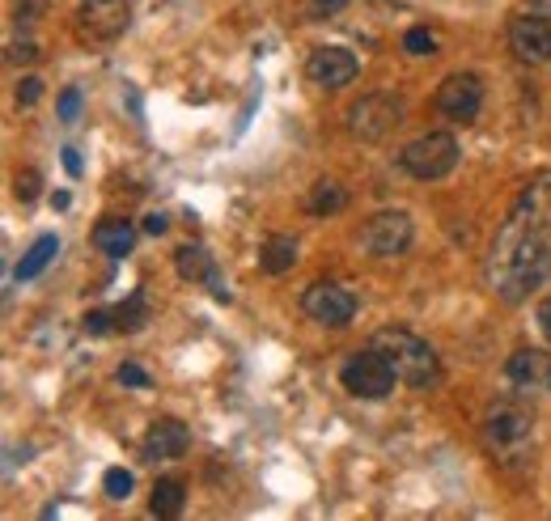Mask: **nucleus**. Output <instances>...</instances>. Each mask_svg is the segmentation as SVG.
I'll list each match as a JSON object with an SVG mask.
<instances>
[{
    "instance_id": "2eb2a0df",
    "label": "nucleus",
    "mask_w": 551,
    "mask_h": 521,
    "mask_svg": "<svg viewBox=\"0 0 551 521\" xmlns=\"http://www.w3.org/2000/svg\"><path fill=\"white\" fill-rule=\"evenodd\" d=\"M94 246L102 250V255H111V259L132 255L136 225H132L128 217H106V221H98V229H94Z\"/></svg>"
},
{
    "instance_id": "b1692460",
    "label": "nucleus",
    "mask_w": 551,
    "mask_h": 521,
    "mask_svg": "<svg viewBox=\"0 0 551 521\" xmlns=\"http://www.w3.org/2000/svg\"><path fill=\"white\" fill-rule=\"evenodd\" d=\"M39 191H43V178H39V170H22V174L13 178V195H17V200H22V204H30Z\"/></svg>"
},
{
    "instance_id": "cd10ccee",
    "label": "nucleus",
    "mask_w": 551,
    "mask_h": 521,
    "mask_svg": "<svg viewBox=\"0 0 551 521\" xmlns=\"http://www.w3.org/2000/svg\"><path fill=\"white\" fill-rule=\"evenodd\" d=\"M43 13H47V0H22V5L13 9V22L17 26H30V22H39Z\"/></svg>"
},
{
    "instance_id": "423d86ee",
    "label": "nucleus",
    "mask_w": 551,
    "mask_h": 521,
    "mask_svg": "<svg viewBox=\"0 0 551 521\" xmlns=\"http://www.w3.org/2000/svg\"><path fill=\"white\" fill-rule=\"evenodd\" d=\"M412 238H416V225H412V217H407L403 208L373 212V217L361 225V246L369 250V255H378V259L403 255V250L412 246Z\"/></svg>"
},
{
    "instance_id": "f257e3e1",
    "label": "nucleus",
    "mask_w": 551,
    "mask_h": 521,
    "mask_svg": "<svg viewBox=\"0 0 551 521\" xmlns=\"http://www.w3.org/2000/svg\"><path fill=\"white\" fill-rule=\"evenodd\" d=\"M543 280H551V170L522 187L484 263V284L505 305L526 301Z\"/></svg>"
},
{
    "instance_id": "f8f14e48",
    "label": "nucleus",
    "mask_w": 551,
    "mask_h": 521,
    "mask_svg": "<svg viewBox=\"0 0 551 521\" xmlns=\"http://www.w3.org/2000/svg\"><path fill=\"white\" fill-rule=\"evenodd\" d=\"M505 377L526 394H551V352L543 348H518L505 361Z\"/></svg>"
},
{
    "instance_id": "9d476101",
    "label": "nucleus",
    "mask_w": 551,
    "mask_h": 521,
    "mask_svg": "<svg viewBox=\"0 0 551 521\" xmlns=\"http://www.w3.org/2000/svg\"><path fill=\"white\" fill-rule=\"evenodd\" d=\"M509 47H513V56L526 60V64L551 60V13L530 9V13L513 17L509 22Z\"/></svg>"
},
{
    "instance_id": "5701e85b",
    "label": "nucleus",
    "mask_w": 551,
    "mask_h": 521,
    "mask_svg": "<svg viewBox=\"0 0 551 521\" xmlns=\"http://www.w3.org/2000/svg\"><path fill=\"white\" fill-rule=\"evenodd\" d=\"M403 51H412V56H433V51H437V34L433 30H407L403 34Z\"/></svg>"
},
{
    "instance_id": "39448f33",
    "label": "nucleus",
    "mask_w": 551,
    "mask_h": 521,
    "mask_svg": "<svg viewBox=\"0 0 551 521\" xmlns=\"http://www.w3.org/2000/svg\"><path fill=\"white\" fill-rule=\"evenodd\" d=\"M403 123V102L395 94H386V89H378V94H365L361 102L348 106V132L365 140V145H378V140H386L390 132H395Z\"/></svg>"
},
{
    "instance_id": "f03ea898",
    "label": "nucleus",
    "mask_w": 551,
    "mask_h": 521,
    "mask_svg": "<svg viewBox=\"0 0 551 521\" xmlns=\"http://www.w3.org/2000/svg\"><path fill=\"white\" fill-rule=\"evenodd\" d=\"M369 348H378L390 369L399 373L403 386L412 390H429L441 382V361H437V348L429 344V339H420L416 331L407 327H382L369 335Z\"/></svg>"
},
{
    "instance_id": "7ed1b4c3",
    "label": "nucleus",
    "mask_w": 551,
    "mask_h": 521,
    "mask_svg": "<svg viewBox=\"0 0 551 521\" xmlns=\"http://www.w3.org/2000/svg\"><path fill=\"white\" fill-rule=\"evenodd\" d=\"M458 157H462V149L450 132H424L399 153V166L412 178H420V183H437V178L454 174Z\"/></svg>"
},
{
    "instance_id": "6ab92c4d",
    "label": "nucleus",
    "mask_w": 551,
    "mask_h": 521,
    "mask_svg": "<svg viewBox=\"0 0 551 521\" xmlns=\"http://www.w3.org/2000/svg\"><path fill=\"white\" fill-rule=\"evenodd\" d=\"M60 255V242H56V233H43V238H34L30 242V250H26V255H22V263H17V284H26V280H34V276H39L43 272V267L51 263V259H56Z\"/></svg>"
},
{
    "instance_id": "4be33fe9",
    "label": "nucleus",
    "mask_w": 551,
    "mask_h": 521,
    "mask_svg": "<svg viewBox=\"0 0 551 521\" xmlns=\"http://www.w3.org/2000/svg\"><path fill=\"white\" fill-rule=\"evenodd\" d=\"M102 488L111 500H128L132 496V471H123V466H111V471L102 475Z\"/></svg>"
},
{
    "instance_id": "72a5a7b5",
    "label": "nucleus",
    "mask_w": 551,
    "mask_h": 521,
    "mask_svg": "<svg viewBox=\"0 0 551 521\" xmlns=\"http://www.w3.org/2000/svg\"><path fill=\"white\" fill-rule=\"evenodd\" d=\"M60 157H64V170L73 174V178H81V170H85V166H81V153H77V149H64Z\"/></svg>"
},
{
    "instance_id": "7c9ffc66",
    "label": "nucleus",
    "mask_w": 551,
    "mask_h": 521,
    "mask_svg": "<svg viewBox=\"0 0 551 521\" xmlns=\"http://www.w3.org/2000/svg\"><path fill=\"white\" fill-rule=\"evenodd\" d=\"M9 60L13 64H34L39 60V47L34 43H9Z\"/></svg>"
},
{
    "instance_id": "a211bd4d",
    "label": "nucleus",
    "mask_w": 551,
    "mask_h": 521,
    "mask_svg": "<svg viewBox=\"0 0 551 521\" xmlns=\"http://www.w3.org/2000/svg\"><path fill=\"white\" fill-rule=\"evenodd\" d=\"M149 509H153V517H179L187 509V483L174 479V475L157 479L153 496H149Z\"/></svg>"
},
{
    "instance_id": "2f4dec72",
    "label": "nucleus",
    "mask_w": 551,
    "mask_h": 521,
    "mask_svg": "<svg viewBox=\"0 0 551 521\" xmlns=\"http://www.w3.org/2000/svg\"><path fill=\"white\" fill-rule=\"evenodd\" d=\"M535 322H539V331L551 339V297L539 301V310H535Z\"/></svg>"
},
{
    "instance_id": "412c9836",
    "label": "nucleus",
    "mask_w": 551,
    "mask_h": 521,
    "mask_svg": "<svg viewBox=\"0 0 551 521\" xmlns=\"http://www.w3.org/2000/svg\"><path fill=\"white\" fill-rule=\"evenodd\" d=\"M145 327H149V301H145V293H132L123 305H115V331L136 335V331H145Z\"/></svg>"
},
{
    "instance_id": "473e14b6",
    "label": "nucleus",
    "mask_w": 551,
    "mask_h": 521,
    "mask_svg": "<svg viewBox=\"0 0 551 521\" xmlns=\"http://www.w3.org/2000/svg\"><path fill=\"white\" fill-rule=\"evenodd\" d=\"M166 229H170V225H166L162 212H149V217H145V233H153V238H162Z\"/></svg>"
},
{
    "instance_id": "bb28decb",
    "label": "nucleus",
    "mask_w": 551,
    "mask_h": 521,
    "mask_svg": "<svg viewBox=\"0 0 551 521\" xmlns=\"http://www.w3.org/2000/svg\"><path fill=\"white\" fill-rule=\"evenodd\" d=\"M115 377H119L123 386H132V390H149V386H153V377H149L145 369H140V365H132V361H128V365H119Z\"/></svg>"
},
{
    "instance_id": "9b49d317",
    "label": "nucleus",
    "mask_w": 551,
    "mask_h": 521,
    "mask_svg": "<svg viewBox=\"0 0 551 521\" xmlns=\"http://www.w3.org/2000/svg\"><path fill=\"white\" fill-rule=\"evenodd\" d=\"M530 433H535V416H530L526 407H496V411H488V420H484V437H488L492 449H501V454L526 445Z\"/></svg>"
},
{
    "instance_id": "4468645a",
    "label": "nucleus",
    "mask_w": 551,
    "mask_h": 521,
    "mask_svg": "<svg viewBox=\"0 0 551 521\" xmlns=\"http://www.w3.org/2000/svg\"><path fill=\"white\" fill-rule=\"evenodd\" d=\"M191 449V428L174 416H162L149 424L145 433V458L149 462H170V458H183Z\"/></svg>"
},
{
    "instance_id": "ddd939ff",
    "label": "nucleus",
    "mask_w": 551,
    "mask_h": 521,
    "mask_svg": "<svg viewBox=\"0 0 551 521\" xmlns=\"http://www.w3.org/2000/svg\"><path fill=\"white\" fill-rule=\"evenodd\" d=\"M306 77L323 89H344L352 77H357V56L344 47H318L306 60Z\"/></svg>"
},
{
    "instance_id": "c85d7f7f",
    "label": "nucleus",
    "mask_w": 551,
    "mask_h": 521,
    "mask_svg": "<svg viewBox=\"0 0 551 521\" xmlns=\"http://www.w3.org/2000/svg\"><path fill=\"white\" fill-rule=\"evenodd\" d=\"M39 98H43V81L39 77H26L22 85H17V102H22V106H34Z\"/></svg>"
},
{
    "instance_id": "aec40b11",
    "label": "nucleus",
    "mask_w": 551,
    "mask_h": 521,
    "mask_svg": "<svg viewBox=\"0 0 551 521\" xmlns=\"http://www.w3.org/2000/svg\"><path fill=\"white\" fill-rule=\"evenodd\" d=\"M293 263H297V242L293 238H268L259 250V267L268 276H284V272H293Z\"/></svg>"
},
{
    "instance_id": "1a4fd4ad",
    "label": "nucleus",
    "mask_w": 551,
    "mask_h": 521,
    "mask_svg": "<svg viewBox=\"0 0 551 521\" xmlns=\"http://www.w3.org/2000/svg\"><path fill=\"white\" fill-rule=\"evenodd\" d=\"M433 106H437V115H446L450 123H471L479 115V106H484V81L475 73H450L437 85Z\"/></svg>"
},
{
    "instance_id": "f3484780",
    "label": "nucleus",
    "mask_w": 551,
    "mask_h": 521,
    "mask_svg": "<svg viewBox=\"0 0 551 521\" xmlns=\"http://www.w3.org/2000/svg\"><path fill=\"white\" fill-rule=\"evenodd\" d=\"M174 272H179L183 280H191V284H200V280H212V276H217V263L208 259L204 246L183 242L179 250H174Z\"/></svg>"
},
{
    "instance_id": "dca6fc26",
    "label": "nucleus",
    "mask_w": 551,
    "mask_h": 521,
    "mask_svg": "<svg viewBox=\"0 0 551 521\" xmlns=\"http://www.w3.org/2000/svg\"><path fill=\"white\" fill-rule=\"evenodd\" d=\"M348 187L340 183V178H318V183L310 187L306 195V212L310 217H335V212H344L348 208Z\"/></svg>"
},
{
    "instance_id": "c756f323",
    "label": "nucleus",
    "mask_w": 551,
    "mask_h": 521,
    "mask_svg": "<svg viewBox=\"0 0 551 521\" xmlns=\"http://www.w3.org/2000/svg\"><path fill=\"white\" fill-rule=\"evenodd\" d=\"M344 9H348V0H310V17H318V22H323V17L344 13Z\"/></svg>"
},
{
    "instance_id": "20e7f679",
    "label": "nucleus",
    "mask_w": 551,
    "mask_h": 521,
    "mask_svg": "<svg viewBox=\"0 0 551 521\" xmlns=\"http://www.w3.org/2000/svg\"><path fill=\"white\" fill-rule=\"evenodd\" d=\"M340 382L352 399H386V394H395V382L399 373L390 369V361L378 352V348H365V352H352L344 369H340Z\"/></svg>"
},
{
    "instance_id": "393cba45",
    "label": "nucleus",
    "mask_w": 551,
    "mask_h": 521,
    "mask_svg": "<svg viewBox=\"0 0 551 521\" xmlns=\"http://www.w3.org/2000/svg\"><path fill=\"white\" fill-rule=\"evenodd\" d=\"M81 331L85 335H111L115 331V310H90L81 318Z\"/></svg>"
},
{
    "instance_id": "0eeeda50",
    "label": "nucleus",
    "mask_w": 551,
    "mask_h": 521,
    "mask_svg": "<svg viewBox=\"0 0 551 521\" xmlns=\"http://www.w3.org/2000/svg\"><path fill=\"white\" fill-rule=\"evenodd\" d=\"M132 26V0H81L77 34L85 43H115Z\"/></svg>"
},
{
    "instance_id": "6e6552de",
    "label": "nucleus",
    "mask_w": 551,
    "mask_h": 521,
    "mask_svg": "<svg viewBox=\"0 0 551 521\" xmlns=\"http://www.w3.org/2000/svg\"><path fill=\"white\" fill-rule=\"evenodd\" d=\"M301 310H306V318L318 322V327L340 331V327H348V322L357 318V297H352L344 284H335V280H318V284H310V289L301 293Z\"/></svg>"
},
{
    "instance_id": "a878e982",
    "label": "nucleus",
    "mask_w": 551,
    "mask_h": 521,
    "mask_svg": "<svg viewBox=\"0 0 551 521\" xmlns=\"http://www.w3.org/2000/svg\"><path fill=\"white\" fill-rule=\"evenodd\" d=\"M56 115H60V123H73L81 115V89H64L56 102Z\"/></svg>"
}]
</instances>
